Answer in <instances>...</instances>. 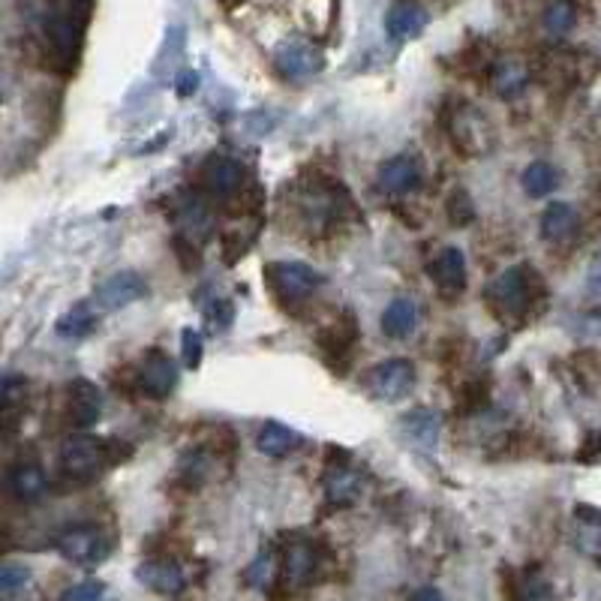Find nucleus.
<instances>
[{"mask_svg":"<svg viewBox=\"0 0 601 601\" xmlns=\"http://www.w3.org/2000/svg\"><path fill=\"white\" fill-rule=\"evenodd\" d=\"M535 286H538L535 271L520 265V268H508L505 274H499L490 283L487 298H490V304L499 316H523L529 310Z\"/></svg>","mask_w":601,"mask_h":601,"instance_id":"1","label":"nucleus"},{"mask_svg":"<svg viewBox=\"0 0 601 601\" xmlns=\"http://www.w3.org/2000/svg\"><path fill=\"white\" fill-rule=\"evenodd\" d=\"M115 460H118V448L109 445L106 439H94V436H76V439L64 442V448H61V469L70 478H91L106 463H115Z\"/></svg>","mask_w":601,"mask_h":601,"instance_id":"2","label":"nucleus"},{"mask_svg":"<svg viewBox=\"0 0 601 601\" xmlns=\"http://www.w3.org/2000/svg\"><path fill=\"white\" fill-rule=\"evenodd\" d=\"M58 550L64 559H70L76 565H94L109 556L112 544L100 526H73L58 538Z\"/></svg>","mask_w":601,"mask_h":601,"instance_id":"3","label":"nucleus"},{"mask_svg":"<svg viewBox=\"0 0 601 601\" xmlns=\"http://www.w3.org/2000/svg\"><path fill=\"white\" fill-rule=\"evenodd\" d=\"M268 283L271 289L286 298V301H301L307 295H313L322 286V274L313 271L304 262H274L268 268Z\"/></svg>","mask_w":601,"mask_h":601,"instance_id":"4","label":"nucleus"},{"mask_svg":"<svg viewBox=\"0 0 601 601\" xmlns=\"http://www.w3.org/2000/svg\"><path fill=\"white\" fill-rule=\"evenodd\" d=\"M274 67H277V73H280L283 79H289V82H304V79H313L316 73H322L325 55H322L313 43L295 40V43H286V46L277 49Z\"/></svg>","mask_w":601,"mask_h":601,"instance_id":"5","label":"nucleus"},{"mask_svg":"<svg viewBox=\"0 0 601 601\" xmlns=\"http://www.w3.org/2000/svg\"><path fill=\"white\" fill-rule=\"evenodd\" d=\"M415 385V367L406 358H391L382 361L370 370L367 376V388L379 397V400H400L409 394V388Z\"/></svg>","mask_w":601,"mask_h":601,"instance_id":"6","label":"nucleus"},{"mask_svg":"<svg viewBox=\"0 0 601 601\" xmlns=\"http://www.w3.org/2000/svg\"><path fill=\"white\" fill-rule=\"evenodd\" d=\"M148 295V283L136 274V271H121L115 277H109L97 292H94V301L100 310L112 313V310H121V307H130L133 301L145 298Z\"/></svg>","mask_w":601,"mask_h":601,"instance_id":"7","label":"nucleus"},{"mask_svg":"<svg viewBox=\"0 0 601 601\" xmlns=\"http://www.w3.org/2000/svg\"><path fill=\"white\" fill-rule=\"evenodd\" d=\"M424 28H427V10L421 4H415V0H400V4H394L385 16V31L397 43L421 37Z\"/></svg>","mask_w":601,"mask_h":601,"instance_id":"8","label":"nucleus"},{"mask_svg":"<svg viewBox=\"0 0 601 601\" xmlns=\"http://www.w3.org/2000/svg\"><path fill=\"white\" fill-rule=\"evenodd\" d=\"M142 391L148 397H169L178 385V367L169 355L163 352H154L148 355L145 367H142V379H139Z\"/></svg>","mask_w":601,"mask_h":601,"instance_id":"9","label":"nucleus"},{"mask_svg":"<svg viewBox=\"0 0 601 601\" xmlns=\"http://www.w3.org/2000/svg\"><path fill=\"white\" fill-rule=\"evenodd\" d=\"M421 184V169L412 157H391L379 169V187L391 196H406L418 190Z\"/></svg>","mask_w":601,"mask_h":601,"instance_id":"10","label":"nucleus"},{"mask_svg":"<svg viewBox=\"0 0 601 601\" xmlns=\"http://www.w3.org/2000/svg\"><path fill=\"white\" fill-rule=\"evenodd\" d=\"M103 415V394L94 382L79 379L70 388V418L76 427H91Z\"/></svg>","mask_w":601,"mask_h":601,"instance_id":"11","label":"nucleus"},{"mask_svg":"<svg viewBox=\"0 0 601 601\" xmlns=\"http://www.w3.org/2000/svg\"><path fill=\"white\" fill-rule=\"evenodd\" d=\"M202 181L214 196H235L244 184V169L229 157H214L202 169Z\"/></svg>","mask_w":601,"mask_h":601,"instance_id":"12","label":"nucleus"},{"mask_svg":"<svg viewBox=\"0 0 601 601\" xmlns=\"http://www.w3.org/2000/svg\"><path fill=\"white\" fill-rule=\"evenodd\" d=\"M139 580L148 589L160 592V595H178L184 589V583H187L184 571L175 562H169V559H148V562H142L139 565Z\"/></svg>","mask_w":601,"mask_h":601,"instance_id":"13","label":"nucleus"},{"mask_svg":"<svg viewBox=\"0 0 601 601\" xmlns=\"http://www.w3.org/2000/svg\"><path fill=\"white\" fill-rule=\"evenodd\" d=\"M49 43H52V49H55L58 58L76 61L79 46H82V22L76 16H70V13L52 16V22H49Z\"/></svg>","mask_w":601,"mask_h":601,"instance_id":"14","label":"nucleus"},{"mask_svg":"<svg viewBox=\"0 0 601 601\" xmlns=\"http://www.w3.org/2000/svg\"><path fill=\"white\" fill-rule=\"evenodd\" d=\"M430 274L445 292H460L466 286V259H463V253L457 247L439 250L433 265H430Z\"/></svg>","mask_w":601,"mask_h":601,"instance_id":"15","label":"nucleus"},{"mask_svg":"<svg viewBox=\"0 0 601 601\" xmlns=\"http://www.w3.org/2000/svg\"><path fill=\"white\" fill-rule=\"evenodd\" d=\"M46 472L34 463H22L16 469H10L7 475V490L19 499V502H34L46 493Z\"/></svg>","mask_w":601,"mask_h":601,"instance_id":"16","label":"nucleus"},{"mask_svg":"<svg viewBox=\"0 0 601 601\" xmlns=\"http://www.w3.org/2000/svg\"><path fill=\"white\" fill-rule=\"evenodd\" d=\"M490 85L499 97L511 100V97H520L529 85V67L520 64V61H499L493 70H490Z\"/></svg>","mask_w":601,"mask_h":601,"instance_id":"17","label":"nucleus"},{"mask_svg":"<svg viewBox=\"0 0 601 601\" xmlns=\"http://www.w3.org/2000/svg\"><path fill=\"white\" fill-rule=\"evenodd\" d=\"M415 325H418V307H415V301L412 298H394L388 304L385 316H382L385 334L403 340V337H409L415 331Z\"/></svg>","mask_w":601,"mask_h":601,"instance_id":"18","label":"nucleus"},{"mask_svg":"<svg viewBox=\"0 0 601 601\" xmlns=\"http://www.w3.org/2000/svg\"><path fill=\"white\" fill-rule=\"evenodd\" d=\"M577 226V214L568 202H553L544 208L541 214V235L544 241H562L574 232Z\"/></svg>","mask_w":601,"mask_h":601,"instance_id":"19","label":"nucleus"},{"mask_svg":"<svg viewBox=\"0 0 601 601\" xmlns=\"http://www.w3.org/2000/svg\"><path fill=\"white\" fill-rule=\"evenodd\" d=\"M298 442H301L298 433L289 430V427H283V424H277V421L262 424V430H259V436H256L259 451L268 454V457H286L289 451L298 448Z\"/></svg>","mask_w":601,"mask_h":601,"instance_id":"20","label":"nucleus"},{"mask_svg":"<svg viewBox=\"0 0 601 601\" xmlns=\"http://www.w3.org/2000/svg\"><path fill=\"white\" fill-rule=\"evenodd\" d=\"M361 490H364L361 487V475L355 469L340 466V469H331L328 478H325V493L337 505H352L361 496Z\"/></svg>","mask_w":601,"mask_h":601,"instance_id":"21","label":"nucleus"},{"mask_svg":"<svg viewBox=\"0 0 601 601\" xmlns=\"http://www.w3.org/2000/svg\"><path fill=\"white\" fill-rule=\"evenodd\" d=\"M403 433L415 442V445H424V448H433L436 439H439V415L430 412V409H415L403 418Z\"/></svg>","mask_w":601,"mask_h":601,"instance_id":"22","label":"nucleus"},{"mask_svg":"<svg viewBox=\"0 0 601 601\" xmlns=\"http://www.w3.org/2000/svg\"><path fill=\"white\" fill-rule=\"evenodd\" d=\"M313 571H316V553H313V547L304 544V541L292 544L289 553H286V583L304 586L313 577Z\"/></svg>","mask_w":601,"mask_h":601,"instance_id":"23","label":"nucleus"},{"mask_svg":"<svg viewBox=\"0 0 601 601\" xmlns=\"http://www.w3.org/2000/svg\"><path fill=\"white\" fill-rule=\"evenodd\" d=\"M577 22V10L571 0H550L541 13V25L550 37H565Z\"/></svg>","mask_w":601,"mask_h":601,"instance_id":"24","label":"nucleus"},{"mask_svg":"<svg viewBox=\"0 0 601 601\" xmlns=\"http://www.w3.org/2000/svg\"><path fill=\"white\" fill-rule=\"evenodd\" d=\"M556 184H559V175H556V169L550 166V163H532V166H526V172H523V190H526V196H532V199H544V196H550L553 190H556Z\"/></svg>","mask_w":601,"mask_h":601,"instance_id":"25","label":"nucleus"},{"mask_svg":"<svg viewBox=\"0 0 601 601\" xmlns=\"http://www.w3.org/2000/svg\"><path fill=\"white\" fill-rule=\"evenodd\" d=\"M97 328V316L88 304H76L58 319V334L61 337H88Z\"/></svg>","mask_w":601,"mask_h":601,"instance_id":"26","label":"nucleus"},{"mask_svg":"<svg viewBox=\"0 0 601 601\" xmlns=\"http://www.w3.org/2000/svg\"><path fill=\"white\" fill-rule=\"evenodd\" d=\"M355 337H358V328H355L352 316H343V319H337V322L322 334V346H325V349L343 352V349H349V346L355 343Z\"/></svg>","mask_w":601,"mask_h":601,"instance_id":"27","label":"nucleus"},{"mask_svg":"<svg viewBox=\"0 0 601 601\" xmlns=\"http://www.w3.org/2000/svg\"><path fill=\"white\" fill-rule=\"evenodd\" d=\"M31 580V568L19 565V562H7L0 568V592L4 595H16L19 589H25V583Z\"/></svg>","mask_w":601,"mask_h":601,"instance_id":"28","label":"nucleus"},{"mask_svg":"<svg viewBox=\"0 0 601 601\" xmlns=\"http://www.w3.org/2000/svg\"><path fill=\"white\" fill-rule=\"evenodd\" d=\"M103 598H106V583L100 580H82L61 595V601H103Z\"/></svg>","mask_w":601,"mask_h":601,"instance_id":"29","label":"nucleus"},{"mask_svg":"<svg viewBox=\"0 0 601 601\" xmlns=\"http://www.w3.org/2000/svg\"><path fill=\"white\" fill-rule=\"evenodd\" d=\"M448 217H451V223H454V226H469V223L475 220L472 199H469L463 190H457V193L448 199Z\"/></svg>","mask_w":601,"mask_h":601,"instance_id":"30","label":"nucleus"},{"mask_svg":"<svg viewBox=\"0 0 601 601\" xmlns=\"http://www.w3.org/2000/svg\"><path fill=\"white\" fill-rule=\"evenodd\" d=\"M574 334L583 337V340H592V343H601V313H583V316H574Z\"/></svg>","mask_w":601,"mask_h":601,"instance_id":"31","label":"nucleus"},{"mask_svg":"<svg viewBox=\"0 0 601 601\" xmlns=\"http://www.w3.org/2000/svg\"><path fill=\"white\" fill-rule=\"evenodd\" d=\"M511 601H544V586L535 577H523L511 589Z\"/></svg>","mask_w":601,"mask_h":601,"instance_id":"32","label":"nucleus"},{"mask_svg":"<svg viewBox=\"0 0 601 601\" xmlns=\"http://www.w3.org/2000/svg\"><path fill=\"white\" fill-rule=\"evenodd\" d=\"M184 361L187 367H199L202 364V334L193 328H184Z\"/></svg>","mask_w":601,"mask_h":601,"instance_id":"33","label":"nucleus"},{"mask_svg":"<svg viewBox=\"0 0 601 601\" xmlns=\"http://www.w3.org/2000/svg\"><path fill=\"white\" fill-rule=\"evenodd\" d=\"M268 577H271V556L265 553V556H259V559L247 568V583H253V586H265Z\"/></svg>","mask_w":601,"mask_h":601,"instance_id":"34","label":"nucleus"},{"mask_svg":"<svg viewBox=\"0 0 601 601\" xmlns=\"http://www.w3.org/2000/svg\"><path fill=\"white\" fill-rule=\"evenodd\" d=\"M232 316H235V313H232V304H220V307L214 304V307L208 310V319H211V325H214L217 331L229 328V325H232Z\"/></svg>","mask_w":601,"mask_h":601,"instance_id":"35","label":"nucleus"},{"mask_svg":"<svg viewBox=\"0 0 601 601\" xmlns=\"http://www.w3.org/2000/svg\"><path fill=\"white\" fill-rule=\"evenodd\" d=\"M178 94L181 97H190V94H196V88H199V76L193 73V70H184L181 76H178Z\"/></svg>","mask_w":601,"mask_h":601,"instance_id":"36","label":"nucleus"},{"mask_svg":"<svg viewBox=\"0 0 601 601\" xmlns=\"http://www.w3.org/2000/svg\"><path fill=\"white\" fill-rule=\"evenodd\" d=\"M412 601H442V595H439V589L424 586V589H418V592L412 595Z\"/></svg>","mask_w":601,"mask_h":601,"instance_id":"37","label":"nucleus"},{"mask_svg":"<svg viewBox=\"0 0 601 601\" xmlns=\"http://www.w3.org/2000/svg\"><path fill=\"white\" fill-rule=\"evenodd\" d=\"M73 4H82V7H88V4H91V0H73Z\"/></svg>","mask_w":601,"mask_h":601,"instance_id":"38","label":"nucleus"}]
</instances>
